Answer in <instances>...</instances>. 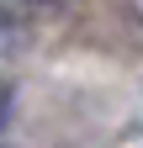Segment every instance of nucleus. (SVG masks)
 <instances>
[{
    "instance_id": "nucleus-3",
    "label": "nucleus",
    "mask_w": 143,
    "mask_h": 148,
    "mask_svg": "<svg viewBox=\"0 0 143 148\" xmlns=\"http://www.w3.org/2000/svg\"><path fill=\"white\" fill-rule=\"evenodd\" d=\"M21 11H43V5H58V0H16Z\"/></svg>"
},
{
    "instance_id": "nucleus-2",
    "label": "nucleus",
    "mask_w": 143,
    "mask_h": 148,
    "mask_svg": "<svg viewBox=\"0 0 143 148\" xmlns=\"http://www.w3.org/2000/svg\"><path fill=\"white\" fill-rule=\"evenodd\" d=\"M6 116H11V85H0V127H6Z\"/></svg>"
},
{
    "instance_id": "nucleus-1",
    "label": "nucleus",
    "mask_w": 143,
    "mask_h": 148,
    "mask_svg": "<svg viewBox=\"0 0 143 148\" xmlns=\"http://www.w3.org/2000/svg\"><path fill=\"white\" fill-rule=\"evenodd\" d=\"M11 42H16V21H11V16H6V11H0V53H6Z\"/></svg>"
}]
</instances>
